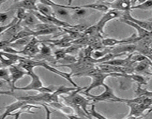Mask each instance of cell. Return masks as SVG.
Here are the masks:
<instances>
[{
    "mask_svg": "<svg viewBox=\"0 0 152 119\" xmlns=\"http://www.w3.org/2000/svg\"><path fill=\"white\" fill-rule=\"evenodd\" d=\"M88 77H90L91 78L92 81L91 84L88 87H86L85 93H88L92 89H95L99 86H102V85L105 83V80L108 77H112V73H105L103 71H101L96 66L91 70L88 74H87Z\"/></svg>",
    "mask_w": 152,
    "mask_h": 119,
    "instance_id": "6da1fadb",
    "label": "cell"
},
{
    "mask_svg": "<svg viewBox=\"0 0 152 119\" xmlns=\"http://www.w3.org/2000/svg\"><path fill=\"white\" fill-rule=\"evenodd\" d=\"M104 88H105V91L102 93H101L99 95H93L88 92V93H85L83 92L84 95L88 97V99L91 101H94V102H102V101H106V102H117V103H121L122 98H120L117 95L114 94V90L112 88L110 87L109 86L104 83L102 85Z\"/></svg>",
    "mask_w": 152,
    "mask_h": 119,
    "instance_id": "7a4b0ae2",
    "label": "cell"
},
{
    "mask_svg": "<svg viewBox=\"0 0 152 119\" xmlns=\"http://www.w3.org/2000/svg\"><path fill=\"white\" fill-rule=\"evenodd\" d=\"M32 60H33V64H34V65L35 66V68L38 66L42 67V68L48 70V71H50V72L54 73V74H57V75L65 78L67 81H68L70 83H71L74 87H76V88L79 87L78 85H77V83L72 80V76H71V73L63 72V71H59V70H58L57 68H56L55 66H53V65H48V64L46 62V61L45 60H35V59H32Z\"/></svg>",
    "mask_w": 152,
    "mask_h": 119,
    "instance_id": "3957f363",
    "label": "cell"
},
{
    "mask_svg": "<svg viewBox=\"0 0 152 119\" xmlns=\"http://www.w3.org/2000/svg\"><path fill=\"white\" fill-rule=\"evenodd\" d=\"M123 12L120 11V10H115V9H109L105 12V14L102 16L99 22L96 24V31H97L98 34L99 35L102 34L104 33V28H105V25L108 23L110 21L115 19L117 18L121 17Z\"/></svg>",
    "mask_w": 152,
    "mask_h": 119,
    "instance_id": "277c9868",
    "label": "cell"
},
{
    "mask_svg": "<svg viewBox=\"0 0 152 119\" xmlns=\"http://www.w3.org/2000/svg\"><path fill=\"white\" fill-rule=\"evenodd\" d=\"M39 40L37 39V37L33 36L32 38L31 39L28 44L23 48L21 51H19V54L26 55L28 58H33L37 56L39 53Z\"/></svg>",
    "mask_w": 152,
    "mask_h": 119,
    "instance_id": "5b68a950",
    "label": "cell"
},
{
    "mask_svg": "<svg viewBox=\"0 0 152 119\" xmlns=\"http://www.w3.org/2000/svg\"><path fill=\"white\" fill-rule=\"evenodd\" d=\"M130 107V112L129 115L126 116V118H140L141 115L144 113L146 110H151V106H147L142 104L137 103H126Z\"/></svg>",
    "mask_w": 152,
    "mask_h": 119,
    "instance_id": "8992f818",
    "label": "cell"
},
{
    "mask_svg": "<svg viewBox=\"0 0 152 119\" xmlns=\"http://www.w3.org/2000/svg\"><path fill=\"white\" fill-rule=\"evenodd\" d=\"M9 72H10V80H11V85L12 89L11 91H13V88H14L15 84L16 82L19 80L22 79L24 77V76L28 75V73L25 70H24L22 67L19 66L18 64H15V65H12L8 66Z\"/></svg>",
    "mask_w": 152,
    "mask_h": 119,
    "instance_id": "52a82bcc",
    "label": "cell"
},
{
    "mask_svg": "<svg viewBox=\"0 0 152 119\" xmlns=\"http://www.w3.org/2000/svg\"><path fill=\"white\" fill-rule=\"evenodd\" d=\"M29 77H31V81L30 82V83L27 86H23V87H18V86H14L13 88V91L15 90H22V91H37L39 88L42 87L44 85H43L41 79L39 77V75H37L35 72H32L31 74H28Z\"/></svg>",
    "mask_w": 152,
    "mask_h": 119,
    "instance_id": "ba28073f",
    "label": "cell"
},
{
    "mask_svg": "<svg viewBox=\"0 0 152 119\" xmlns=\"http://www.w3.org/2000/svg\"><path fill=\"white\" fill-rule=\"evenodd\" d=\"M23 58L17 54H10L3 51H0V62L4 67H8L10 65L17 64L18 62Z\"/></svg>",
    "mask_w": 152,
    "mask_h": 119,
    "instance_id": "9c48e42d",
    "label": "cell"
},
{
    "mask_svg": "<svg viewBox=\"0 0 152 119\" xmlns=\"http://www.w3.org/2000/svg\"><path fill=\"white\" fill-rule=\"evenodd\" d=\"M121 19L130 21V22H134V23L136 24V25L142 27V28H143L144 29L147 30L148 31H151L152 22L151 20L144 21V20H140V19H136V18H134L133 16H132L130 10H129V11L123 12V14H122L121 16Z\"/></svg>",
    "mask_w": 152,
    "mask_h": 119,
    "instance_id": "30bf717a",
    "label": "cell"
},
{
    "mask_svg": "<svg viewBox=\"0 0 152 119\" xmlns=\"http://www.w3.org/2000/svg\"><path fill=\"white\" fill-rule=\"evenodd\" d=\"M34 58H36L35 60H48L51 62H53L52 59L54 60V57L52 56L51 48L43 42H40L39 53L34 57Z\"/></svg>",
    "mask_w": 152,
    "mask_h": 119,
    "instance_id": "8fae6325",
    "label": "cell"
},
{
    "mask_svg": "<svg viewBox=\"0 0 152 119\" xmlns=\"http://www.w3.org/2000/svg\"><path fill=\"white\" fill-rule=\"evenodd\" d=\"M37 0H22L18 2L13 3L7 10H16L17 8H24L27 10H37Z\"/></svg>",
    "mask_w": 152,
    "mask_h": 119,
    "instance_id": "7c38bea8",
    "label": "cell"
},
{
    "mask_svg": "<svg viewBox=\"0 0 152 119\" xmlns=\"http://www.w3.org/2000/svg\"><path fill=\"white\" fill-rule=\"evenodd\" d=\"M108 7L111 9L120 10L121 12H126L131 10L132 2L131 0H114L111 2H105Z\"/></svg>",
    "mask_w": 152,
    "mask_h": 119,
    "instance_id": "4fadbf2b",
    "label": "cell"
},
{
    "mask_svg": "<svg viewBox=\"0 0 152 119\" xmlns=\"http://www.w3.org/2000/svg\"><path fill=\"white\" fill-rule=\"evenodd\" d=\"M26 104H29L27 101H22V100H16V101H15L14 103H12L10 105L7 106L5 107V110H4V112L1 115H0V119H4L6 117L9 116L10 115V113L16 111V110L19 109V108L22 107L23 105Z\"/></svg>",
    "mask_w": 152,
    "mask_h": 119,
    "instance_id": "5bb4252c",
    "label": "cell"
},
{
    "mask_svg": "<svg viewBox=\"0 0 152 119\" xmlns=\"http://www.w3.org/2000/svg\"><path fill=\"white\" fill-rule=\"evenodd\" d=\"M120 22H123V23L126 24V25H129V26L132 27V28H135V29L137 30V36L140 38V40L141 39L146 38V37H151V31H148L147 30L144 29L143 28L136 25V24H134V22L126 20V19H120Z\"/></svg>",
    "mask_w": 152,
    "mask_h": 119,
    "instance_id": "9a60e30c",
    "label": "cell"
},
{
    "mask_svg": "<svg viewBox=\"0 0 152 119\" xmlns=\"http://www.w3.org/2000/svg\"><path fill=\"white\" fill-rule=\"evenodd\" d=\"M40 105L38 106L37 104H26L25 105L22 106L21 108H19V109L16 110V113H10V115L13 116L16 118H19L20 117L21 114H23V113H30V114H35V112L32 111V109H40Z\"/></svg>",
    "mask_w": 152,
    "mask_h": 119,
    "instance_id": "2e32d148",
    "label": "cell"
},
{
    "mask_svg": "<svg viewBox=\"0 0 152 119\" xmlns=\"http://www.w3.org/2000/svg\"><path fill=\"white\" fill-rule=\"evenodd\" d=\"M39 22V20L36 17L35 15L29 10L26 17L23 19V21L21 23L24 24V27H27V28L32 30L34 28V26Z\"/></svg>",
    "mask_w": 152,
    "mask_h": 119,
    "instance_id": "e0dca14e",
    "label": "cell"
},
{
    "mask_svg": "<svg viewBox=\"0 0 152 119\" xmlns=\"http://www.w3.org/2000/svg\"><path fill=\"white\" fill-rule=\"evenodd\" d=\"M33 36H28V37H23V38L19 39V40H16L15 41L12 42V43H9V46L13 47V48H15L16 50L21 51L22 49H23V48L26 46L28 43V42L31 40V39L32 38Z\"/></svg>",
    "mask_w": 152,
    "mask_h": 119,
    "instance_id": "ac0fdd59",
    "label": "cell"
},
{
    "mask_svg": "<svg viewBox=\"0 0 152 119\" xmlns=\"http://www.w3.org/2000/svg\"><path fill=\"white\" fill-rule=\"evenodd\" d=\"M151 66V60H145L139 62L136 65V66H134V72L137 73H146L151 75V72H148V68Z\"/></svg>",
    "mask_w": 152,
    "mask_h": 119,
    "instance_id": "d6986e66",
    "label": "cell"
},
{
    "mask_svg": "<svg viewBox=\"0 0 152 119\" xmlns=\"http://www.w3.org/2000/svg\"><path fill=\"white\" fill-rule=\"evenodd\" d=\"M81 7L91 9V10H98V11L104 12V13L110 9L105 3L99 2V1L96 3H92V4H83V5H81Z\"/></svg>",
    "mask_w": 152,
    "mask_h": 119,
    "instance_id": "ffe728a7",
    "label": "cell"
},
{
    "mask_svg": "<svg viewBox=\"0 0 152 119\" xmlns=\"http://www.w3.org/2000/svg\"><path fill=\"white\" fill-rule=\"evenodd\" d=\"M72 10H74V13H73L71 16H72L73 19H76V20H78V19H82V18L86 17V16L91 12V9L83 7H81V6H78L77 8Z\"/></svg>",
    "mask_w": 152,
    "mask_h": 119,
    "instance_id": "44dd1931",
    "label": "cell"
},
{
    "mask_svg": "<svg viewBox=\"0 0 152 119\" xmlns=\"http://www.w3.org/2000/svg\"><path fill=\"white\" fill-rule=\"evenodd\" d=\"M53 9V13L56 17L59 18L61 19V18H67L70 17V13H69V9L66 8L64 7H52Z\"/></svg>",
    "mask_w": 152,
    "mask_h": 119,
    "instance_id": "7402d4cb",
    "label": "cell"
},
{
    "mask_svg": "<svg viewBox=\"0 0 152 119\" xmlns=\"http://www.w3.org/2000/svg\"><path fill=\"white\" fill-rule=\"evenodd\" d=\"M22 28H23V26H22V24H21V22L17 21L14 25H13L10 28H9L8 29L6 30L4 32V34L9 37V40L13 35H15V34H16V33L19 32V31H21Z\"/></svg>",
    "mask_w": 152,
    "mask_h": 119,
    "instance_id": "603a6c76",
    "label": "cell"
},
{
    "mask_svg": "<svg viewBox=\"0 0 152 119\" xmlns=\"http://www.w3.org/2000/svg\"><path fill=\"white\" fill-rule=\"evenodd\" d=\"M37 11H38L39 13H40L41 14L46 16H54L53 9H52L51 7L45 5L44 4H42L40 2L37 4Z\"/></svg>",
    "mask_w": 152,
    "mask_h": 119,
    "instance_id": "cb8c5ba5",
    "label": "cell"
},
{
    "mask_svg": "<svg viewBox=\"0 0 152 119\" xmlns=\"http://www.w3.org/2000/svg\"><path fill=\"white\" fill-rule=\"evenodd\" d=\"M78 60L74 56L71 54H66L65 56L62 58H61L59 60H56L54 64H56V65H68V64H72L76 62Z\"/></svg>",
    "mask_w": 152,
    "mask_h": 119,
    "instance_id": "d4e9b609",
    "label": "cell"
},
{
    "mask_svg": "<svg viewBox=\"0 0 152 119\" xmlns=\"http://www.w3.org/2000/svg\"><path fill=\"white\" fill-rule=\"evenodd\" d=\"M0 79L4 80L6 83L8 84L10 86V90L12 89V85H11V80H10V72H9V69L6 67L3 66L0 68Z\"/></svg>",
    "mask_w": 152,
    "mask_h": 119,
    "instance_id": "484cf974",
    "label": "cell"
},
{
    "mask_svg": "<svg viewBox=\"0 0 152 119\" xmlns=\"http://www.w3.org/2000/svg\"><path fill=\"white\" fill-rule=\"evenodd\" d=\"M152 7V1L151 0H145L143 2L140 3V4L137 5H132L131 7V10H150Z\"/></svg>",
    "mask_w": 152,
    "mask_h": 119,
    "instance_id": "4316f807",
    "label": "cell"
},
{
    "mask_svg": "<svg viewBox=\"0 0 152 119\" xmlns=\"http://www.w3.org/2000/svg\"><path fill=\"white\" fill-rule=\"evenodd\" d=\"M91 109L88 110L89 114H90L91 118H98V119H107V118L105 115H102L101 113H99V112L96 111V109H95V105L94 104H91Z\"/></svg>",
    "mask_w": 152,
    "mask_h": 119,
    "instance_id": "83f0119b",
    "label": "cell"
},
{
    "mask_svg": "<svg viewBox=\"0 0 152 119\" xmlns=\"http://www.w3.org/2000/svg\"><path fill=\"white\" fill-rule=\"evenodd\" d=\"M135 95L137 96H152V93L151 91H148L147 89H142V85L137 83V87L135 91Z\"/></svg>",
    "mask_w": 152,
    "mask_h": 119,
    "instance_id": "f1b7e54d",
    "label": "cell"
},
{
    "mask_svg": "<svg viewBox=\"0 0 152 119\" xmlns=\"http://www.w3.org/2000/svg\"><path fill=\"white\" fill-rule=\"evenodd\" d=\"M16 10V18L18 19V21L22 22L23 19L26 17L29 10H27L24 8H17Z\"/></svg>",
    "mask_w": 152,
    "mask_h": 119,
    "instance_id": "f546056e",
    "label": "cell"
},
{
    "mask_svg": "<svg viewBox=\"0 0 152 119\" xmlns=\"http://www.w3.org/2000/svg\"><path fill=\"white\" fill-rule=\"evenodd\" d=\"M66 51H65V48H60V49H57V50L55 51V52L53 53V57H54V62L53 63H55V62H56V60H60L61 58L63 57L64 56H65V54H66Z\"/></svg>",
    "mask_w": 152,
    "mask_h": 119,
    "instance_id": "4dcf8cb0",
    "label": "cell"
},
{
    "mask_svg": "<svg viewBox=\"0 0 152 119\" xmlns=\"http://www.w3.org/2000/svg\"><path fill=\"white\" fill-rule=\"evenodd\" d=\"M17 21H18V19H16V16H15V17L13 18L11 21H10V23L7 24V25H0V34H3V33H4L6 30H7L9 28H10L12 25H14V24L16 23Z\"/></svg>",
    "mask_w": 152,
    "mask_h": 119,
    "instance_id": "1f68e13d",
    "label": "cell"
},
{
    "mask_svg": "<svg viewBox=\"0 0 152 119\" xmlns=\"http://www.w3.org/2000/svg\"><path fill=\"white\" fill-rule=\"evenodd\" d=\"M9 17V13L7 11L0 12V23H4L7 20Z\"/></svg>",
    "mask_w": 152,
    "mask_h": 119,
    "instance_id": "d6a6232c",
    "label": "cell"
},
{
    "mask_svg": "<svg viewBox=\"0 0 152 119\" xmlns=\"http://www.w3.org/2000/svg\"><path fill=\"white\" fill-rule=\"evenodd\" d=\"M9 43H9L8 40H2V41H0V51H1L4 47L8 46Z\"/></svg>",
    "mask_w": 152,
    "mask_h": 119,
    "instance_id": "836d02e7",
    "label": "cell"
},
{
    "mask_svg": "<svg viewBox=\"0 0 152 119\" xmlns=\"http://www.w3.org/2000/svg\"><path fill=\"white\" fill-rule=\"evenodd\" d=\"M7 84V83H6V82L4 81V80H1V79H0V89H1V88L4 87V86H5ZM7 85H8V84H7Z\"/></svg>",
    "mask_w": 152,
    "mask_h": 119,
    "instance_id": "e575fe53",
    "label": "cell"
},
{
    "mask_svg": "<svg viewBox=\"0 0 152 119\" xmlns=\"http://www.w3.org/2000/svg\"><path fill=\"white\" fill-rule=\"evenodd\" d=\"M68 1V5H71V3H72L73 0H67Z\"/></svg>",
    "mask_w": 152,
    "mask_h": 119,
    "instance_id": "d590c367",
    "label": "cell"
},
{
    "mask_svg": "<svg viewBox=\"0 0 152 119\" xmlns=\"http://www.w3.org/2000/svg\"><path fill=\"white\" fill-rule=\"evenodd\" d=\"M4 1H5V0H0V5H1V4H2Z\"/></svg>",
    "mask_w": 152,
    "mask_h": 119,
    "instance_id": "8d00e7d4",
    "label": "cell"
},
{
    "mask_svg": "<svg viewBox=\"0 0 152 119\" xmlns=\"http://www.w3.org/2000/svg\"><path fill=\"white\" fill-rule=\"evenodd\" d=\"M22 1V0H13V2L16 3V2H18V1Z\"/></svg>",
    "mask_w": 152,
    "mask_h": 119,
    "instance_id": "74e56055",
    "label": "cell"
},
{
    "mask_svg": "<svg viewBox=\"0 0 152 119\" xmlns=\"http://www.w3.org/2000/svg\"><path fill=\"white\" fill-rule=\"evenodd\" d=\"M3 66H4V65H3L2 63H1V62H0V68H1V67H3Z\"/></svg>",
    "mask_w": 152,
    "mask_h": 119,
    "instance_id": "f35d334b",
    "label": "cell"
},
{
    "mask_svg": "<svg viewBox=\"0 0 152 119\" xmlns=\"http://www.w3.org/2000/svg\"><path fill=\"white\" fill-rule=\"evenodd\" d=\"M98 1H103L104 0H98Z\"/></svg>",
    "mask_w": 152,
    "mask_h": 119,
    "instance_id": "ab89813d",
    "label": "cell"
}]
</instances>
